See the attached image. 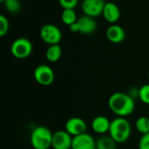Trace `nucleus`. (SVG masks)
Masks as SVG:
<instances>
[{
  "label": "nucleus",
  "instance_id": "dca6fc26",
  "mask_svg": "<svg viewBox=\"0 0 149 149\" xmlns=\"http://www.w3.org/2000/svg\"><path fill=\"white\" fill-rule=\"evenodd\" d=\"M61 20L65 25H71L72 24L78 21L77 13L74 9H65L61 13Z\"/></svg>",
  "mask_w": 149,
  "mask_h": 149
},
{
  "label": "nucleus",
  "instance_id": "412c9836",
  "mask_svg": "<svg viewBox=\"0 0 149 149\" xmlns=\"http://www.w3.org/2000/svg\"><path fill=\"white\" fill-rule=\"evenodd\" d=\"M9 27H10V24L8 18L3 15H0V36L1 37H3L4 35L7 34L9 31Z\"/></svg>",
  "mask_w": 149,
  "mask_h": 149
},
{
  "label": "nucleus",
  "instance_id": "6ab92c4d",
  "mask_svg": "<svg viewBox=\"0 0 149 149\" xmlns=\"http://www.w3.org/2000/svg\"><path fill=\"white\" fill-rule=\"evenodd\" d=\"M3 4L5 10L11 14H16L21 10V3L19 0H5Z\"/></svg>",
  "mask_w": 149,
  "mask_h": 149
},
{
  "label": "nucleus",
  "instance_id": "423d86ee",
  "mask_svg": "<svg viewBox=\"0 0 149 149\" xmlns=\"http://www.w3.org/2000/svg\"><path fill=\"white\" fill-rule=\"evenodd\" d=\"M33 76L35 80L39 85L44 86H48L52 85L55 79V74L53 70L47 65H38L33 72Z\"/></svg>",
  "mask_w": 149,
  "mask_h": 149
},
{
  "label": "nucleus",
  "instance_id": "f257e3e1",
  "mask_svg": "<svg viewBox=\"0 0 149 149\" xmlns=\"http://www.w3.org/2000/svg\"><path fill=\"white\" fill-rule=\"evenodd\" d=\"M108 107L110 110L118 117L126 118L131 115L135 108L134 100L131 96L125 93H114L108 100Z\"/></svg>",
  "mask_w": 149,
  "mask_h": 149
},
{
  "label": "nucleus",
  "instance_id": "4be33fe9",
  "mask_svg": "<svg viewBox=\"0 0 149 149\" xmlns=\"http://www.w3.org/2000/svg\"><path fill=\"white\" fill-rule=\"evenodd\" d=\"M59 5L65 9H75L78 5L79 0H58Z\"/></svg>",
  "mask_w": 149,
  "mask_h": 149
},
{
  "label": "nucleus",
  "instance_id": "0eeeda50",
  "mask_svg": "<svg viewBox=\"0 0 149 149\" xmlns=\"http://www.w3.org/2000/svg\"><path fill=\"white\" fill-rule=\"evenodd\" d=\"M105 4L104 0H83L81 10L85 15L94 18L102 15Z\"/></svg>",
  "mask_w": 149,
  "mask_h": 149
},
{
  "label": "nucleus",
  "instance_id": "4468645a",
  "mask_svg": "<svg viewBox=\"0 0 149 149\" xmlns=\"http://www.w3.org/2000/svg\"><path fill=\"white\" fill-rule=\"evenodd\" d=\"M111 121L105 116L100 115L95 117L92 121V128L98 134H104L109 132Z\"/></svg>",
  "mask_w": 149,
  "mask_h": 149
},
{
  "label": "nucleus",
  "instance_id": "a211bd4d",
  "mask_svg": "<svg viewBox=\"0 0 149 149\" xmlns=\"http://www.w3.org/2000/svg\"><path fill=\"white\" fill-rule=\"evenodd\" d=\"M135 128L136 130L142 134H146L149 133V119L148 117L142 116L136 120L135 121Z\"/></svg>",
  "mask_w": 149,
  "mask_h": 149
},
{
  "label": "nucleus",
  "instance_id": "ddd939ff",
  "mask_svg": "<svg viewBox=\"0 0 149 149\" xmlns=\"http://www.w3.org/2000/svg\"><path fill=\"white\" fill-rule=\"evenodd\" d=\"M78 24L79 25V33L84 35H90L97 29V23L94 18L86 15L78 18Z\"/></svg>",
  "mask_w": 149,
  "mask_h": 149
},
{
  "label": "nucleus",
  "instance_id": "aec40b11",
  "mask_svg": "<svg viewBox=\"0 0 149 149\" xmlns=\"http://www.w3.org/2000/svg\"><path fill=\"white\" fill-rule=\"evenodd\" d=\"M139 97L141 102L149 105V84L143 85L139 91Z\"/></svg>",
  "mask_w": 149,
  "mask_h": 149
},
{
  "label": "nucleus",
  "instance_id": "20e7f679",
  "mask_svg": "<svg viewBox=\"0 0 149 149\" xmlns=\"http://www.w3.org/2000/svg\"><path fill=\"white\" fill-rule=\"evenodd\" d=\"M32 44L26 38H18L15 39L10 45V53L18 59L28 58L32 52Z\"/></svg>",
  "mask_w": 149,
  "mask_h": 149
},
{
  "label": "nucleus",
  "instance_id": "1a4fd4ad",
  "mask_svg": "<svg viewBox=\"0 0 149 149\" xmlns=\"http://www.w3.org/2000/svg\"><path fill=\"white\" fill-rule=\"evenodd\" d=\"M65 131L72 137L86 133L87 126L86 121L79 117H72L67 120L65 125Z\"/></svg>",
  "mask_w": 149,
  "mask_h": 149
},
{
  "label": "nucleus",
  "instance_id": "9d476101",
  "mask_svg": "<svg viewBox=\"0 0 149 149\" xmlns=\"http://www.w3.org/2000/svg\"><path fill=\"white\" fill-rule=\"evenodd\" d=\"M94 148H96V141L89 134L84 133L82 134L72 137V149Z\"/></svg>",
  "mask_w": 149,
  "mask_h": 149
},
{
  "label": "nucleus",
  "instance_id": "5701e85b",
  "mask_svg": "<svg viewBox=\"0 0 149 149\" xmlns=\"http://www.w3.org/2000/svg\"><path fill=\"white\" fill-rule=\"evenodd\" d=\"M139 149H149V133L142 134L139 141Z\"/></svg>",
  "mask_w": 149,
  "mask_h": 149
},
{
  "label": "nucleus",
  "instance_id": "f3484780",
  "mask_svg": "<svg viewBox=\"0 0 149 149\" xmlns=\"http://www.w3.org/2000/svg\"><path fill=\"white\" fill-rule=\"evenodd\" d=\"M96 148L97 149H115L116 142L113 140L111 136H104L96 141Z\"/></svg>",
  "mask_w": 149,
  "mask_h": 149
},
{
  "label": "nucleus",
  "instance_id": "b1692460",
  "mask_svg": "<svg viewBox=\"0 0 149 149\" xmlns=\"http://www.w3.org/2000/svg\"><path fill=\"white\" fill-rule=\"evenodd\" d=\"M69 30L72 32H79V25L78 24V21L69 25Z\"/></svg>",
  "mask_w": 149,
  "mask_h": 149
},
{
  "label": "nucleus",
  "instance_id": "7ed1b4c3",
  "mask_svg": "<svg viewBox=\"0 0 149 149\" xmlns=\"http://www.w3.org/2000/svg\"><path fill=\"white\" fill-rule=\"evenodd\" d=\"M52 135L48 127H37L31 134V144L34 149H49L52 148Z\"/></svg>",
  "mask_w": 149,
  "mask_h": 149
},
{
  "label": "nucleus",
  "instance_id": "39448f33",
  "mask_svg": "<svg viewBox=\"0 0 149 149\" xmlns=\"http://www.w3.org/2000/svg\"><path fill=\"white\" fill-rule=\"evenodd\" d=\"M41 39L47 45H58L62 39V32L60 29L52 24H47L41 27L39 31Z\"/></svg>",
  "mask_w": 149,
  "mask_h": 149
},
{
  "label": "nucleus",
  "instance_id": "f03ea898",
  "mask_svg": "<svg viewBox=\"0 0 149 149\" xmlns=\"http://www.w3.org/2000/svg\"><path fill=\"white\" fill-rule=\"evenodd\" d=\"M109 134L116 143H124L131 135V125L126 118L117 117L111 121Z\"/></svg>",
  "mask_w": 149,
  "mask_h": 149
},
{
  "label": "nucleus",
  "instance_id": "2eb2a0df",
  "mask_svg": "<svg viewBox=\"0 0 149 149\" xmlns=\"http://www.w3.org/2000/svg\"><path fill=\"white\" fill-rule=\"evenodd\" d=\"M61 56H62V49L59 44L49 45V47L46 49L45 58L49 62L55 63L60 59Z\"/></svg>",
  "mask_w": 149,
  "mask_h": 149
},
{
  "label": "nucleus",
  "instance_id": "6e6552de",
  "mask_svg": "<svg viewBox=\"0 0 149 149\" xmlns=\"http://www.w3.org/2000/svg\"><path fill=\"white\" fill-rule=\"evenodd\" d=\"M72 136L65 130H59L53 134L52 148L53 149H72Z\"/></svg>",
  "mask_w": 149,
  "mask_h": 149
},
{
  "label": "nucleus",
  "instance_id": "f8f14e48",
  "mask_svg": "<svg viewBox=\"0 0 149 149\" xmlns=\"http://www.w3.org/2000/svg\"><path fill=\"white\" fill-rule=\"evenodd\" d=\"M106 35L107 39L113 43V44H120L122 43L125 38H126V31L125 30L118 24H111L107 31H106Z\"/></svg>",
  "mask_w": 149,
  "mask_h": 149
},
{
  "label": "nucleus",
  "instance_id": "393cba45",
  "mask_svg": "<svg viewBox=\"0 0 149 149\" xmlns=\"http://www.w3.org/2000/svg\"><path fill=\"white\" fill-rule=\"evenodd\" d=\"M0 1H1V2H2V3H3V2H4V1H5V0H0Z\"/></svg>",
  "mask_w": 149,
  "mask_h": 149
},
{
  "label": "nucleus",
  "instance_id": "9b49d317",
  "mask_svg": "<svg viewBox=\"0 0 149 149\" xmlns=\"http://www.w3.org/2000/svg\"><path fill=\"white\" fill-rule=\"evenodd\" d=\"M102 16L105 20L113 24L120 18V10L115 3L107 2L103 9Z\"/></svg>",
  "mask_w": 149,
  "mask_h": 149
},
{
  "label": "nucleus",
  "instance_id": "a878e982",
  "mask_svg": "<svg viewBox=\"0 0 149 149\" xmlns=\"http://www.w3.org/2000/svg\"><path fill=\"white\" fill-rule=\"evenodd\" d=\"M148 79H149V72H148Z\"/></svg>",
  "mask_w": 149,
  "mask_h": 149
}]
</instances>
